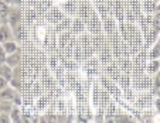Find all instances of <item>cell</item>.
Instances as JSON below:
<instances>
[{
	"label": "cell",
	"instance_id": "obj_9",
	"mask_svg": "<svg viewBox=\"0 0 160 123\" xmlns=\"http://www.w3.org/2000/svg\"><path fill=\"white\" fill-rule=\"evenodd\" d=\"M21 123H38V117L24 116V117H23V122H21Z\"/></svg>",
	"mask_w": 160,
	"mask_h": 123
},
{
	"label": "cell",
	"instance_id": "obj_13",
	"mask_svg": "<svg viewBox=\"0 0 160 123\" xmlns=\"http://www.w3.org/2000/svg\"><path fill=\"white\" fill-rule=\"evenodd\" d=\"M20 3H21V0H12V4H14V6H18Z\"/></svg>",
	"mask_w": 160,
	"mask_h": 123
},
{
	"label": "cell",
	"instance_id": "obj_3",
	"mask_svg": "<svg viewBox=\"0 0 160 123\" xmlns=\"http://www.w3.org/2000/svg\"><path fill=\"white\" fill-rule=\"evenodd\" d=\"M12 40V30L7 24H2L0 26V42L3 44L6 41H10Z\"/></svg>",
	"mask_w": 160,
	"mask_h": 123
},
{
	"label": "cell",
	"instance_id": "obj_10",
	"mask_svg": "<svg viewBox=\"0 0 160 123\" xmlns=\"http://www.w3.org/2000/svg\"><path fill=\"white\" fill-rule=\"evenodd\" d=\"M7 86H9V81H6L3 76H0V91H3Z\"/></svg>",
	"mask_w": 160,
	"mask_h": 123
},
{
	"label": "cell",
	"instance_id": "obj_16",
	"mask_svg": "<svg viewBox=\"0 0 160 123\" xmlns=\"http://www.w3.org/2000/svg\"><path fill=\"white\" fill-rule=\"evenodd\" d=\"M156 93H157V96H159V99H160V88H157L156 89Z\"/></svg>",
	"mask_w": 160,
	"mask_h": 123
},
{
	"label": "cell",
	"instance_id": "obj_11",
	"mask_svg": "<svg viewBox=\"0 0 160 123\" xmlns=\"http://www.w3.org/2000/svg\"><path fill=\"white\" fill-rule=\"evenodd\" d=\"M154 88H160V72L156 75V78H154Z\"/></svg>",
	"mask_w": 160,
	"mask_h": 123
},
{
	"label": "cell",
	"instance_id": "obj_15",
	"mask_svg": "<svg viewBox=\"0 0 160 123\" xmlns=\"http://www.w3.org/2000/svg\"><path fill=\"white\" fill-rule=\"evenodd\" d=\"M2 2H4L6 4H12V0H2Z\"/></svg>",
	"mask_w": 160,
	"mask_h": 123
},
{
	"label": "cell",
	"instance_id": "obj_2",
	"mask_svg": "<svg viewBox=\"0 0 160 123\" xmlns=\"http://www.w3.org/2000/svg\"><path fill=\"white\" fill-rule=\"evenodd\" d=\"M17 95H18V92L16 88L7 86L3 91H0V101H10V102H13Z\"/></svg>",
	"mask_w": 160,
	"mask_h": 123
},
{
	"label": "cell",
	"instance_id": "obj_7",
	"mask_svg": "<svg viewBox=\"0 0 160 123\" xmlns=\"http://www.w3.org/2000/svg\"><path fill=\"white\" fill-rule=\"evenodd\" d=\"M10 117H12L13 123H21L23 122V116L20 115V111H18L17 106H14V108L12 109V112H10Z\"/></svg>",
	"mask_w": 160,
	"mask_h": 123
},
{
	"label": "cell",
	"instance_id": "obj_4",
	"mask_svg": "<svg viewBox=\"0 0 160 123\" xmlns=\"http://www.w3.org/2000/svg\"><path fill=\"white\" fill-rule=\"evenodd\" d=\"M0 76H3L6 81H12L13 78V68L10 65H7L6 62L0 64Z\"/></svg>",
	"mask_w": 160,
	"mask_h": 123
},
{
	"label": "cell",
	"instance_id": "obj_17",
	"mask_svg": "<svg viewBox=\"0 0 160 123\" xmlns=\"http://www.w3.org/2000/svg\"><path fill=\"white\" fill-rule=\"evenodd\" d=\"M0 113H2V109H0Z\"/></svg>",
	"mask_w": 160,
	"mask_h": 123
},
{
	"label": "cell",
	"instance_id": "obj_6",
	"mask_svg": "<svg viewBox=\"0 0 160 123\" xmlns=\"http://www.w3.org/2000/svg\"><path fill=\"white\" fill-rule=\"evenodd\" d=\"M2 47H3V50H4V52H6L7 55L9 54H13V52H16L17 51V42L16 41H12V40H10V41H6V42H3V44H2Z\"/></svg>",
	"mask_w": 160,
	"mask_h": 123
},
{
	"label": "cell",
	"instance_id": "obj_1",
	"mask_svg": "<svg viewBox=\"0 0 160 123\" xmlns=\"http://www.w3.org/2000/svg\"><path fill=\"white\" fill-rule=\"evenodd\" d=\"M7 23L12 28H16L17 26L21 24V12L17 7H13L9 12V17H7Z\"/></svg>",
	"mask_w": 160,
	"mask_h": 123
},
{
	"label": "cell",
	"instance_id": "obj_12",
	"mask_svg": "<svg viewBox=\"0 0 160 123\" xmlns=\"http://www.w3.org/2000/svg\"><path fill=\"white\" fill-rule=\"evenodd\" d=\"M38 123H48V117H47V116L38 117Z\"/></svg>",
	"mask_w": 160,
	"mask_h": 123
},
{
	"label": "cell",
	"instance_id": "obj_14",
	"mask_svg": "<svg viewBox=\"0 0 160 123\" xmlns=\"http://www.w3.org/2000/svg\"><path fill=\"white\" fill-rule=\"evenodd\" d=\"M156 108H157V111L160 112V99H159V98L156 99Z\"/></svg>",
	"mask_w": 160,
	"mask_h": 123
},
{
	"label": "cell",
	"instance_id": "obj_5",
	"mask_svg": "<svg viewBox=\"0 0 160 123\" xmlns=\"http://www.w3.org/2000/svg\"><path fill=\"white\" fill-rule=\"evenodd\" d=\"M6 64L7 65H10L12 68L18 66V64H20V52H18V50L16 52H13V54L7 55L6 57Z\"/></svg>",
	"mask_w": 160,
	"mask_h": 123
},
{
	"label": "cell",
	"instance_id": "obj_8",
	"mask_svg": "<svg viewBox=\"0 0 160 123\" xmlns=\"http://www.w3.org/2000/svg\"><path fill=\"white\" fill-rule=\"evenodd\" d=\"M0 123H13L10 113H0Z\"/></svg>",
	"mask_w": 160,
	"mask_h": 123
}]
</instances>
